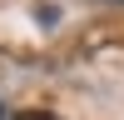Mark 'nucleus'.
Here are the masks:
<instances>
[{
  "label": "nucleus",
  "mask_w": 124,
  "mask_h": 120,
  "mask_svg": "<svg viewBox=\"0 0 124 120\" xmlns=\"http://www.w3.org/2000/svg\"><path fill=\"white\" fill-rule=\"evenodd\" d=\"M15 120H60V115H50V110H25V115H15Z\"/></svg>",
  "instance_id": "nucleus-1"
},
{
  "label": "nucleus",
  "mask_w": 124,
  "mask_h": 120,
  "mask_svg": "<svg viewBox=\"0 0 124 120\" xmlns=\"http://www.w3.org/2000/svg\"><path fill=\"white\" fill-rule=\"evenodd\" d=\"M0 120H5V105H0Z\"/></svg>",
  "instance_id": "nucleus-2"
}]
</instances>
